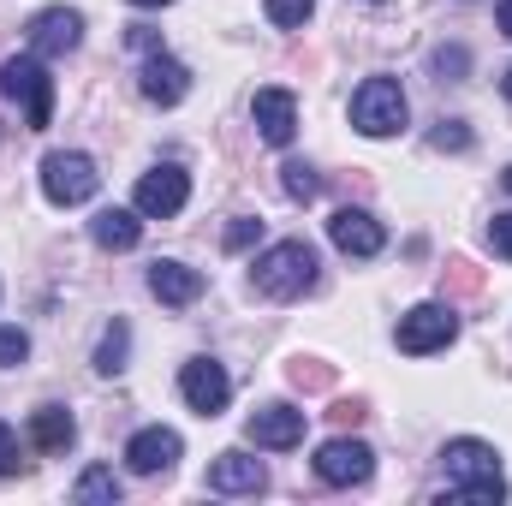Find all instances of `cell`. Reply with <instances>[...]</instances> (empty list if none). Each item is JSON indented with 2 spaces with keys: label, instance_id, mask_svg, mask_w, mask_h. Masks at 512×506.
Here are the masks:
<instances>
[{
  "label": "cell",
  "instance_id": "d6986e66",
  "mask_svg": "<svg viewBox=\"0 0 512 506\" xmlns=\"http://www.w3.org/2000/svg\"><path fill=\"white\" fill-rule=\"evenodd\" d=\"M72 441H78V423H72L66 405H42V411L30 417V447H36V453H66Z\"/></svg>",
  "mask_w": 512,
  "mask_h": 506
},
{
  "label": "cell",
  "instance_id": "f1b7e54d",
  "mask_svg": "<svg viewBox=\"0 0 512 506\" xmlns=\"http://www.w3.org/2000/svg\"><path fill=\"white\" fill-rule=\"evenodd\" d=\"M256 239H262V221H256V215H239V221L227 227V251H251Z\"/></svg>",
  "mask_w": 512,
  "mask_h": 506
},
{
  "label": "cell",
  "instance_id": "3957f363",
  "mask_svg": "<svg viewBox=\"0 0 512 506\" xmlns=\"http://www.w3.org/2000/svg\"><path fill=\"white\" fill-rule=\"evenodd\" d=\"M0 96L24 102V126L30 131H48V120H54V78H48L42 54L6 60V66H0Z\"/></svg>",
  "mask_w": 512,
  "mask_h": 506
},
{
  "label": "cell",
  "instance_id": "8992f818",
  "mask_svg": "<svg viewBox=\"0 0 512 506\" xmlns=\"http://www.w3.org/2000/svg\"><path fill=\"white\" fill-rule=\"evenodd\" d=\"M453 340H459L453 304H417V310L399 316V352H411V358H429V352H441Z\"/></svg>",
  "mask_w": 512,
  "mask_h": 506
},
{
  "label": "cell",
  "instance_id": "4316f807",
  "mask_svg": "<svg viewBox=\"0 0 512 506\" xmlns=\"http://www.w3.org/2000/svg\"><path fill=\"white\" fill-rule=\"evenodd\" d=\"M429 143H435V149H453V155H459V149H471V126H465V120H441V126L429 131Z\"/></svg>",
  "mask_w": 512,
  "mask_h": 506
},
{
  "label": "cell",
  "instance_id": "603a6c76",
  "mask_svg": "<svg viewBox=\"0 0 512 506\" xmlns=\"http://www.w3.org/2000/svg\"><path fill=\"white\" fill-rule=\"evenodd\" d=\"M280 185H286L292 203H310V197L322 191V173H316L310 161H286V167H280Z\"/></svg>",
  "mask_w": 512,
  "mask_h": 506
},
{
  "label": "cell",
  "instance_id": "277c9868",
  "mask_svg": "<svg viewBox=\"0 0 512 506\" xmlns=\"http://www.w3.org/2000/svg\"><path fill=\"white\" fill-rule=\"evenodd\" d=\"M96 191H102V173H96L90 155H78V149H54V155L42 161V197H48L54 209H78V203H90Z\"/></svg>",
  "mask_w": 512,
  "mask_h": 506
},
{
  "label": "cell",
  "instance_id": "836d02e7",
  "mask_svg": "<svg viewBox=\"0 0 512 506\" xmlns=\"http://www.w3.org/2000/svg\"><path fill=\"white\" fill-rule=\"evenodd\" d=\"M501 30L512 36V0H501Z\"/></svg>",
  "mask_w": 512,
  "mask_h": 506
},
{
  "label": "cell",
  "instance_id": "30bf717a",
  "mask_svg": "<svg viewBox=\"0 0 512 506\" xmlns=\"http://www.w3.org/2000/svg\"><path fill=\"white\" fill-rule=\"evenodd\" d=\"M78 42H84V12H72V6H48V12L30 18V54L54 60V54H72Z\"/></svg>",
  "mask_w": 512,
  "mask_h": 506
},
{
  "label": "cell",
  "instance_id": "8fae6325",
  "mask_svg": "<svg viewBox=\"0 0 512 506\" xmlns=\"http://www.w3.org/2000/svg\"><path fill=\"white\" fill-rule=\"evenodd\" d=\"M179 453H185V441H179L173 429H161V423L137 429V435L126 441V465L137 471V477H161V471H173Z\"/></svg>",
  "mask_w": 512,
  "mask_h": 506
},
{
  "label": "cell",
  "instance_id": "d4e9b609",
  "mask_svg": "<svg viewBox=\"0 0 512 506\" xmlns=\"http://www.w3.org/2000/svg\"><path fill=\"white\" fill-rule=\"evenodd\" d=\"M429 66H435V78H453V84H459V78L471 72V54L453 42V48H435V60H429Z\"/></svg>",
  "mask_w": 512,
  "mask_h": 506
},
{
  "label": "cell",
  "instance_id": "52a82bcc",
  "mask_svg": "<svg viewBox=\"0 0 512 506\" xmlns=\"http://www.w3.org/2000/svg\"><path fill=\"white\" fill-rule=\"evenodd\" d=\"M191 203V173L179 167V161H161V167H149L143 179H137V215L143 221H167V215H179Z\"/></svg>",
  "mask_w": 512,
  "mask_h": 506
},
{
  "label": "cell",
  "instance_id": "cb8c5ba5",
  "mask_svg": "<svg viewBox=\"0 0 512 506\" xmlns=\"http://www.w3.org/2000/svg\"><path fill=\"white\" fill-rule=\"evenodd\" d=\"M441 274H447V292H465V298H471V292H483V268H477V262H465V256H453Z\"/></svg>",
  "mask_w": 512,
  "mask_h": 506
},
{
  "label": "cell",
  "instance_id": "6da1fadb",
  "mask_svg": "<svg viewBox=\"0 0 512 506\" xmlns=\"http://www.w3.org/2000/svg\"><path fill=\"white\" fill-rule=\"evenodd\" d=\"M441 471H447V495L471 506H501L507 501V477H501V453L477 435H459L441 447Z\"/></svg>",
  "mask_w": 512,
  "mask_h": 506
},
{
  "label": "cell",
  "instance_id": "f546056e",
  "mask_svg": "<svg viewBox=\"0 0 512 506\" xmlns=\"http://www.w3.org/2000/svg\"><path fill=\"white\" fill-rule=\"evenodd\" d=\"M24 471V459H18V435H12V423H0V477H18Z\"/></svg>",
  "mask_w": 512,
  "mask_h": 506
},
{
  "label": "cell",
  "instance_id": "7c38bea8",
  "mask_svg": "<svg viewBox=\"0 0 512 506\" xmlns=\"http://www.w3.org/2000/svg\"><path fill=\"white\" fill-rule=\"evenodd\" d=\"M251 120H256V137H262V143H274V149H286V143L298 137V102H292V90H280V84H268V90H256V102H251Z\"/></svg>",
  "mask_w": 512,
  "mask_h": 506
},
{
  "label": "cell",
  "instance_id": "d6a6232c",
  "mask_svg": "<svg viewBox=\"0 0 512 506\" xmlns=\"http://www.w3.org/2000/svg\"><path fill=\"white\" fill-rule=\"evenodd\" d=\"M328 417H334V423H364V399H334Z\"/></svg>",
  "mask_w": 512,
  "mask_h": 506
},
{
  "label": "cell",
  "instance_id": "ffe728a7",
  "mask_svg": "<svg viewBox=\"0 0 512 506\" xmlns=\"http://www.w3.org/2000/svg\"><path fill=\"white\" fill-rule=\"evenodd\" d=\"M126 358H131V328L114 316L108 328H102V346H96V370L102 376H120L126 370Z\"/></svg>",
  "mask_w": 512,
  "mask_h": 506
},
{
  "label": "cell",
  "instance_id": "5b68a950",
  "mask_svg": "<svg viewBox=\"0 0 512 506\" xmlns=\"http://www.w3.org/2000/svg\"><path fill=\"white\" fill-rule=\"evenodd\" d=\"M352 126L364 131V137L405 131V90H399V78H364L352 90Z\"/></svg>",
  "mask_w": 512,
  "mask_h": 506
},
{
  "label": "cell",
  "instance_id": "44dd1931",
  "mask_svg": "<svg viewBox=\"0 0 512 506\" xmlns=\"http://www.w3.org/2000/svg\"><path fill=\"white\" fill-rule=\"evenodd\" d=\"M78 501H90V506H114L120 501V477L108 471V465H90L84 477H78V489H72Z\"/></svg>",
  "mask_w": 512,
  "mask_h": 506
},
{
  "label": "cell",
  "instance_id": "9c48e42d",
  "mask_svg": "<svg viewBox=\"0 0 512 506\" xmlns=\"http://www.w3.org/2000/svg\"><path fill=\"white\" fill-rule=\"evenodd\" d=\"M179 393H185V405H191L197 417H221L227 399H233V381H227V370H221L215 358H191V364L179 370Z\"/></svg>",
  "mask_w": 512,
  "mask_h": 506
},
{
  "label": "cell",
  "instance_id": "4fadbf2b",
  "mask_svg": "<svg viewBox=\"0 0 512 506\" xmlns=\"http://www.w3.org/2000/svg\"><path fill=\"white\" fill-rule=\"evenodd\" d=\"M328 239H334L340 256H376L387 245L382 221H376L370 209H334V215H328Z\"/></svg>",
  "mask_w": 512,
  "mask_h": 506
},
{
  "label": "cell",
  "instance_id": "9a60e30c",
  "mask_svg": "<svg viewBox=\"0 0 512 506\" xmlns=\"http://www.w3.org/2000/svg\"><path fill=\"white\" fill-rule=\"evenodd\" d=\"M209 489L215 495H262L268 489V471H262V459H251V453H221L215 465H209Z\"/></svg>",
  "mask_w": 512,
  "mask_h": 506
},
{
  "label": "cell",
  "instance_id": "e575fe53",
  "mask_svg": "<svg viewBox=\"0 0 512 506\" xmlns=\"http://www.w3.org/2000/svg\"><path fill=\"white\" fill-rule=\"evenodd\" d=\"M131 6H137V12H149V6H173V0H131Z\"/></svg>",
  "mask_w": 512,
  "mask_h": 506
},
{
  "label": "cell",
  "instance_id": "ba28073f",
  "mask_svg": "<svg viewBox=\"0 0 512 506\" xmlns=\"http://www.w3.org/2000/svg\"><path fill=\"white\" fill-rule=\"evenodd\" d=\"M316 477L328 489H358V483L376 477V453L364 441H352V435H334V441L316 447Z\"/></svg>",
  "mask_w": 512,
  "mask_h": 506
},
{
  "label": "cell",
  "instance_id": "484cf974",
  "mask_svg": "<svg viewBox=\"0 0 512 506\" xmlns=\"http://www.w3.org/2000/svg\"><path fill=\"white\" fill-rule=\"evenodd\" d=\"M310 12H316V0H268V18H274L280 30H298Z\"/></svg>",
  "mask_w": 512,
  "mask_h": 506
},
{
  "label": "cell",
  "instance_id": "ac0fdd59",
  "mask_svg": "<svg viewBox=\"0 0 512 506\" xmlns=\"http://www.w3.org/2000/svg\"><path fill=\"white\" fill-rule=\"evenodd\" d=\"M90 239H96L102 251H137V239H143V215H137V209H96Z\"/></svg>",
  "mask_w": 512,
  "mask_h": 506
},
{
  "label": "cell",
  "instance_id": "83f0119b",
  "mask_svg": "<svg viewBox=\"0 0 512 506\" xmlns=\"http://www.w3.org/2000/svg\"><path fill=\"white\" fill-rule=\"evenodd\" d=\"M24 358H30V334L24 328H0V370H12Z\"/></svg>",
  "mask_w": 512,
  "mask_h": 506
},
{
  "label": "cell",
  "instance_id": "d590c367",
  "mask_svg": "<svg viewBox=\"0 0 512 506\" xmlns=\"http://www.w3.org/2000/svg\"><path fill=\"white\" fill-rule=\"evenodd\" d=\"M501 96H507V102H512V66H507V78H501Z\"/></svg>",
  "mask_w": 512,
  "mask_h": 506
},
{
  "label": "cell",
  "instance_id": "7402d4cb",
  "mask_svg": "<svg viewBox=\"0 0 512 506\" xmlns=\"http://www.w3.org/2000/svg\"><path fill=\"white\" fill-rule=\"evenodd\" d=\"M286 381H292L298 393H328V387H334V364H322V358H292V364H286Z\"/></svg>",
  "mask_w": 512,
  "mask_h": 506
},
{
  "label": "cell",
  "instance_id": "7a4b0ae2",
  "mask_svg": "<svg viewBox=\"0 0 512 506\" xmlns=\"http://www.w3.org/2000/svg\"><path fill=\"white\" fill-rule=\"evenodd\" d=\"M316 251L304 245V239H280V245H268V251L256 256L251 280L262 298H304V292H316Z\"/></svg>",
  "mask_w": 512,
  "mask_h": 506
},
{
  "label": "cell",
  "instance_id": "4dcf8cb0",
  "mask_svg": "<svg viewBox=\"0 0 512 506\" xmlns=\"http://www.w3.org/2000/svg\"><path fill=\"white\" fill-rule=\"evenodd\" d=\"M126 42L137 48V54H161V30H149V24H131Z\"/></svg>",
  "mask_w": 512,
  "mask_h": 506
},
{
  "label": "cell",
  "instance_id": "1f68e13d",
  "mask_svg": "<svg viewBox=\"0 0 512 506\" xmlns=\"http://www.w3.org/2000/svg\"><path fill=\"white\" fill-rule=\"evenodd\" d=\"M489 245H495V256H507V262H512V215H495V227H489Z\"/></svg>",
  "mask_w": 512,
  "mask_h": 506
},
{
  "label": "cell",
  "instance_id": "5bb4252c",
  "mask_svg": "<svg viewBox=\"0 0 512 506\" xmlns=\"http://www.w3.org/2000/svg\"><path fill=\"white\" fill-rule=\"evenodd\" d=\"M251 441H256V447H268V453L298 447V441H304V411H298V405H286V399H274V405L251 411Z\"/></svg>",
  "mask_w": 512,
  "mask_h": 506
},
{
  "label": "cell",
  "instance_id": "8d00e7d4",
  "mask_svg": "<svg viewBox=\"0 0 512 506\" xmlns=\"http://www.w3.org/2000/svg\"><path fill=\"white\" fill-rule=\"evenodd\" d=\"M501 185H507V191H512V167H507V173H501Z\"/></svg>",
  "mask_w": 512,
  "mask_h": 506
},
{
  "label": "cell",
  "instance_id": "e0dca14e",
  "mask_svg": "<svg viewBox=\"0 0 512 506\" xmlns=\"http://www.w3.org/2000/svg\"><path fill=\"white\" fill-rule=\"evenodd\" d=\"M149 292H155L161 304L185 310V304H197V298H203V274H197L191 262H173V256H167V262H155V268H149Z\"/></svg>",
  "mask_w": 512,
  "mask_h": 506
},
{
  "label": "cell",
  "instance_id": "2e32d148",
  "mask_svg": "<svg viewBox=\"0 0 512 506\" xmlns=\"http://www.w3.org/2000/svg\"><path fill=\"white\" fill-rule=\"evenodd\" d=\"M137 90H143V102H155V108H179V102H185V90H191V72H185L179 60H167V54H149V66H143Z\"/></svg>",
  "mask_w": 512,
  "mask_h": 506
}]
</instances>
